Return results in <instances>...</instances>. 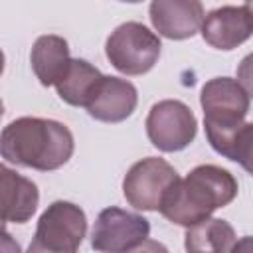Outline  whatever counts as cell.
I'll return each mask as SVG.
<instances>
[{
    "label": "cell",
    "instance_id": "cell-1",
    "mask_svg": "<svg viewBox=\"0 0 253 253\" xmlns=\"http://www.w3.org/2000/svg\"><path fill=\"white\" fill-rule=\"evenodd\" d=\"M71 130L53 119L20 117L0 132V156L40 172L61 168L73 154Z\"/></svg>",
    "mask_w": 253,
    "mask_h": 253
},
{
    "label": "cell",
    "instance_id": "cell-11",
    "mask_svg": "<svg viewBox=\"0 0 253 253\" xmlns=\"http://www.w3.org/2000/svg\"><path fill=\"white\" fill-rule=\"evenodd\" d=\"M138 103L136 87L119 77L103 75L95 95L87 103V113L101 123H123L126 121Z\"/></svg>",
    "mask_w": 253,
    "mask_h": 253
},
{
    "label": "cell",
    "instance_id": "cell-6",
    "mask_svg": "<svg viewBox=\"0 0 253 253\" xmlns=\"http://www.w3.org/2000/svg\"><path fill=\"white\" fill-rule=\"evenodd\" d=\"M178 180V172L164 158L148 156L134 162L123 180L126 202L142 211H158L168 188Z\"/></svg>",
    "mask_w": 253,
    "mask_h": 253
},
{
    "label": "cell",
    "instance_id": "cell-4",
    "mask_svg": "<svg viewBox=\"0 0 253 253\" xmlns=\"http://www.w3.org/2000/svg\"><path fill=\"white\" fill-rule=\"evenodd\" d=\"M160 49L162 43L158 36L138 22L121 24L115 32H111L105 43L107 59L125 75L148 73L158 61Z\"/></svg>",
    "mask_w": 253,
    "mask_h": 253
},
{
    "label": "cell",
    "instance_id": "cell-18",
    "mask_svg": "<svg viewBox=\"0 0 253 253\" xmlns=\"http://www.w3.org/2000/svg\"><path fill=\"white\" fill-rule=\"evenodd\" d=\"M2 71H4V53L0 49V75H2Z\"/></svg>",
    "mask_w": 253,
    "mask_h": 253
},
{
    "label": "cell",
    "instance_id": "cell-20",
    "mask_svg": "<svg viewBox=\"0 0 253 253\" xmlns=\"http://www.w3.org/2000/svg\"><path fill=\"white\" fill-rule=\"evenodd\" d=\"M121 2H128V4H138V2H142V0H121Z\"/></svg>",
    "mask_w": 253,
    "mask_h": 253
},
{
    "label": "cell",
    "instance_id": "cell-10",
    "mask_svg": "<svg viewBox=\"0 0 253 253\" xmlns=\"http://www.w3.org/2000/svg\"><path fill=\"white\" fill-rule=\"evenodd\" d=\"M148 14L154 30L168 40L192 38L206 16L200 0H152Z\"/></svg>",
    "mask_w": 253,
    "mask_h": 253
},
{
    "label": "cell",
    "instance_id": "cell-7",
    "mask_svg": "<svg viewBox=\"0 0 253 253\" xmlns=\"http://www.w3.org/2000/svg\"><path fill=\"white\" fill-rule=\"evenodd\" d=\"M150 235V223L140 213L121 208H105L95 221L91 247L95 251L128 253L144 245Z\"/></svg>",
    "mask_w": 253,
    "mask_h": 253
},
{
    "label": "cell",
    "instance_id": "cell-2",
    "mask_svg": "<svg viewBox=\"0 0 253 253\" xmlns=\"http://www.w3.org/2000/svg\"><path fill=\"white\" fill-rule=\"evenodd\" d=\"M237 180L215 164H200L180 178L164 194L158 211L172 223L190 227L210 217L217 208L231 204L237 196Z\"/></svg>",
    "mask_w": 253,
    "mask_h": 253
},
{
    "label": "cell",
    "instance_id": "cell-13",
    "mask_svg": "<svg viewBox=\"0 0 253 253\" xmlns=\"http://www.w3.org/2000/svg\"><path fill=\"white\" fill-rule=\"evenodd\" d=\"M32 69L43 87L55 85L69 65V45L61 36H40L32 47Z\"/></svg>",
    "mask_w": 253,
    "mask_h": 253
},
{
    "label": "cell",
    "instance_id": "cell-19",
    "mask_svg": "<svg viewBox=\"0 0 253 253\" xmlns=\"http://www.w3.org/2000/svg\"><path fill=\"white\" fill-rule=\"evenodd\" d=\"M2 115H4V103H2V99H0V119H2Z\"/></svg>",
    "mask_w": 253,
    "mask_h": 253
},
{
    "label": "cell",
    "instance_id": "cell-3",
    "mask_svg": "<svg viewBox=\"0 0 253 253\" xmlns=\"http://www.w3.org/2000/svg\"><path fill=\"white\" fill-rule=\"evenodd\" d=\"M87 233L85 211L71 204L57 200L45 208L38 219L30 253H73L79 249Z\"/></svg>",
    "mask_w": 253,
    "mask_h": 253
},
{
    "label": "cell",
    "instance_id": "cell-5",
    "mask_svg": "<svg viewBox=\"0 0 253 253\" xmlns=\"http://www.w3.org/2000/svg\"><path fill=\"white\" fill-rule=\"evenodd\" d=\"M148 140L162 152H178L194 142L198 121L192 109L176 99H164L152 105L146 117Z\"/></svg>",
    "mask_w": 253,
    "mask_h": 253
},
{
    "label": "cell",
    "instance_id": "cell-14",
    "mask_svg": "<svg viewBox=\"0 0 253 253\" xmlns=\"http://www.w3.org/2000/svg\"><path fill=\"white\" fill-rule=\"evenodd\" d=\"M101 79H103V73L97 67L77 57V59H69V65L61 75V79L55 83V89H57V95L67 105L87 107Z\"/></svg>",
    "mask_w": 253,
    "mask_h": 253
},
{
    "label": "cell",
    "instance_id": "cell-9",
    "mask_svg": "<svg viewBox=\"0 0 253 253\" xmlns=\"http://www.w3.org/2000/svg\"><path fill=\"white\" fill-rule=\"evenodd\" d=\"M202 38L215 49L229 51L251 38V6H221L202 20Z\"/></svg>",
    "mask_w": 253,
    "mask_h": 253
},
{
    "label": "cell",
    "instance_id": "cell-15",
    "mask_svg": "<svg viewBox=\"0 0 253 253\" xmlns=\"http://www.w3.org/2000/svg\"><path fill=\"white\" fill-rule=\"evenodd\" d=\"M251 130H253V125L245 121L235 126H206V136L217 154L233 162H239L249 172L251 170V164H249Z\"/></svg>",
    "mask_w": 253,
    "mask_h": 253
},
{
    "label": "cell",
    "instance_id": "cell-17",
    "mask_svg": "<svg viewBox=\"0 0 253 253\" xmlns=\"http://www.w3.org/2000/svg\"><path fill=\"white\" fill-rule=\"evenodd\" d=\"M0 251L4 253H18L20 251V245L12 239V235L0 225Z\"/></svg>",
    "mask_w": 253,
    "mask_h": 253
},
{
    "label": "cell",
    "instance_id": "cell-8",
    "mask_svg": "<svg viewBox=\"0 0 253 253\" xmlns=\"http://www.w3.org/2000/svg\"><path fill=\"white\" fill-rule=\"evenodd\" d=\"M249 89L231 77H213L204 83L200 105L204 126H235L245 123L249 113Z\"/></svg>",
    "mask_w": 253,
    "mask_h": 253
},
{
    "label": "cell",
    "instance_id": "cell-12",
    "mask_svg": "<svg viewBox=\"0 0 253 253\" xmlns=\"http://www.w3.org/2000/svg\"><path fill=\"white\" fill-rule=\"evenodd\" d=\"M40 204L38 186L16 170L0 164V225L26 223Z\"/></svg>",
    "mask_w": 253,
    "mask_h": 253
},
{
    "label": "cell",
    "instance_id": "cell-16",
    "mask_svg": "<svg viewBox=\"0 0 253 253\" xmlns=\"http://www.w3.org/2000/svg\"><path fill=\"white\" fill-rule=\"evenodd\" d=\"M186 249L200 251H231L237 245L233 227L225 219L206 217L190 227H186Z\"/></svg>",
    "mask_w": 253,
    "mask_h": 253
}]
</instances>
